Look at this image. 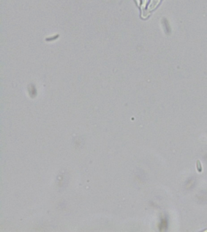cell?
<instances>
[{"label": "cell", "instance_id": "6da1fadb", "mask_svg": "<svg viewBox=\"0 0 207 232\" xmlns=\"http://www.w3.org/2000/svg\"><path fill=\"white\" fill-rule=\"evenodd\" d=\"M196 167H197V170L199 172H201L202 171V167L201 163L199 160H198L196 162Z\"/></svg>", "mask_w": 207, "mask_h": 232}]
</instances>
